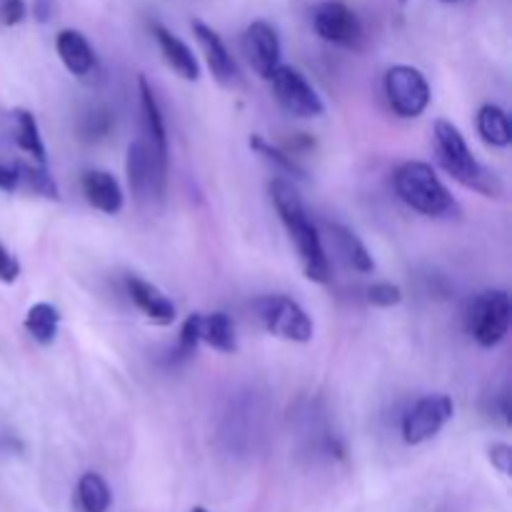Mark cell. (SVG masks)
I'll list each match as a JSON object with an SVG mask.
<instances>
[{
  "label": "cell",
  "instance_id": "cell-34",
  "mask_svg": "<svg viewBox=\"0 0 512 512\" xmlns=\"http://www.w3.org/2000/svg\"><path fill=\"white\" fill-rule=\"evenodd\" d=\"M190 512H208V510H205V508H193Z\"/></svg>",
  "mask_w": 512,
  "mask_h": 512
},
{
  "label": "cell",
  "instance_id": "cell-11",
  "mask_svg": "<svg viewBox=\"0 0 512 512\" xmlns=\"http://www.w3.org/2000/svg\"><path fill=\"white\" fill-rule=\"evenodd\" d=\"M243 45L255 73L268 80L273 75V70L280 65V55H283L278 30L270 23H265V20H255L245 30Z\"/></svg>",
  "mask_w": 512,
  "mask_h": 512
},
{
  "label": "cell",
  "instance_id": "cell-18",
  "mask_svg": "<svg viewBox=\"0 0 512 512\" xmlns=\"http://www.w3.org/2000/svg\"><path fill=\"white\" fill-rule=\"evenodd\" d=\"M328 230H330V238H333L335 243V250H338V255L350 265V268L358 270V273H370V270L375 268L373 255L368 253L363 240H360L353 230L338 223L328 225Z\"/></svg>",
  "mask_w": 512,
  "mask_h": 512
},
{
  "label": "cell",
  "instance_id": "cell-28",
  "mask_svg": "<svg viewBox=\"0 0 512 512\" xmlns=\"http://www.w3.org/2000/svg\"><path fill=\"white\" fill-rule=\"evenodd\" d=\"M403 300V290L393 283H375L368 288V303L378 305V308H393Z\"/></svg>",
  "mask_w": 512,
  "mask_h": 512
},
{
  "label": "cell",
  "instance_id": "cell-17",
  "mask_svg": "<svg viewBox=\"0 0 512 512\" xmlns=\"http://www.w3.org/2000/svg\"><path fill=\"white\" fill-rule=\"evenodd\" d=\"M55 50H58L60 60L73 75L83 78V75L93 73L95 50L90 48L88 38L80 30H60L58 38H55Z\"/></svg>",
  "mask_w": 512,
  "mask_h": 512
},
{
  "label": "cell",
  "instance_id": "cell-31",
  "mask_svg": "<svg viewBox=\"0 0 512 512\" xmlns=\"http://www.w3.org/2000/svg\"><path fill=\"white\" fill-rule=\"evenodd\" d=\"M28 8H25V0H3V20L5 25H18L25 18Z\"/></svg>",
  "mask_w": 512,
  "mask_h": 512
},
{
  "label": "cell",
  "instance_id": "cell-2",
  "mask_svg": "<svg viewBox=\"0 0 512 512\" xmlns=\"http://www.w3.org/2000/svg\"><path fill=\"white\" fill-rule=\"evenodd\" d=\"M435 153H438V163L443 165L445 173L458 180L460 185L485 195V198L503 195V183H500L498 175L473 158L463 133L448 120L435 123Z\"/></svg>",
  "mask_w": 512,
  "mask_h": 512
},
{
  "label": "cell",
  "instance_id": "cell-21",
  "mask_svg": "<svg viewBox=\"0 0 512 512\" xmlns=\"http://www.w3.org/2000/svg\"><path fill=\"white\" fill-rule=\"evenodd\" d=\"M478 133L493 148H505L512 140L510 118L500 105H483L478 110Z\"/></svg>",
  "mask_w": 512,
  "mask_h": 512
},
{
  "label": "cell",
  "instance_id": "cell-16",
  "mask_svg": "<svg viewBox=\"0 0 512 512\" xmlns=\"http://www.w3.org/2000/svg\"><path fill=\"white\" fill-rule=\"evenodd\" d=\"M153 35L160 45V53H163L165 63L175 70L183 80H198L200 78V65L198 58L193 55V50L178 38V35L170 33L165 25L153 23Z\"/></svg>",
  "mask_w": 512,
  "mask_h": 512
},
{
  "label": "cell",
  "instance_id": "cell-15",
  "mask_svg": "<svg viewBox=\"0 0 512 512\" xmlns=\"http://www.w3.org/2000/svg\"><path fill=\"white\" fill-rule=\"evenodd\" d=\"M80 185H83L85 200L100 213L115 215L123 210V190L108 170H88Z\"/></svg>",
  "mask_w": 512,
  "mask_h": 512
},
{
  "label": "cell",
  "instance_id": "cell-9",
  "mask_svg": "<svg viewBox=\"0 0 512 512\" xmlns=\"http://www.w3.org/2000/svg\"><path fill=\"white\" fill-rule=\"evenodd\" d=\"M453 400L448 395H425L403 418V440L408 445H420L438 435L443 425L453 418Z\"/></svg>",
  "mask_w": 512,
  "mask_h": 512
},
{
  "label": "cell",
  "instance_id": "cell-8",
  "mask_svg": "<svg viewBox=\"0 0 512 512\" xmlns=\"http://www.w3.org/2000/svg\"><path fill=\"white\" fill-rule=\"evenodd\" d=\"M125 173H128V185L138 200L153 198V195L165 193V175L168 168H163L155 155L153 145L148 138H138L128 145V158H125Z\"/></svg>",
  "mask_w": 512,
  "mask_h": 512
},
{
  "label": "cell",
  "instance_id": "cell-27",
  "mask_svg": "<svg viewBox=\"0 0 512 512\" xmlns=\"http://www.w3.org/2000/svg\"><path fill=\"white\" fill-rule=\"evenodd\" d=\"M110 125H113V115L108 110H90L88 115H83L80 135L85 140H100L110 133Z\"/></svg>",
  "mask_w": 512,
  "mask_h": 512
},
{
  "label": "cell",
  "instance_id": "cell-36",
  "mask_svg": "<svg viewBox=\"0 0 512 512\" xmlns=\"http://www.w3.org/2000/svg\"><path fill=\"white\" fill-rule=\"evenodd\" d=\"M400 3H408V0H400Z\"/></svg>",
  "mask_w": 512,
  "mask_h": 512
},
{
  "label": "cell",
  "instance_id": "cell-23",
  "mask_svg": "<svg viewBox=\"0 0 512 512\" xmlns=\"http://www.w3.org/2000/svg\"><path fill=\"white\" fill-rule=\"evenodd\" d=\"M78 503L85 512H108L113 495L98 473H85L78 483Z\"/></svg>",
  "mask_w": 512,
  "mask_h": 512
},
{
  "label": "cell",
  "instance_id": "cell-13",
  "mask_svg": "<svg viewBox=\"0 0 512 512\" xmlns=\"http://www.w3.org/2000/svg\"><path fill=\"white\" fill-rule=\"evenodd\" d=\"M125 288H128L130 300L138 305L145 313V318L153 320L155 325H170L175 320V305L168 295L160 293L153 283L138 278V275H128L125 278Z\"/></svg>",
  "mask_w": 512,
  "mask_h": 512
},
{
  "label": "cell",
  "instance_id": "cell-10",
  "mask_svg": "<svg viewBox=\"0 0 512 512\" xmlns=\"http://www.w3.org/2000/svg\"><path fill=\"white\" fill-rule=\"evenodd\" d=\"M313 28L323 40L343 48H358L363 43V23L343 3H320L313 10Z\"/></svg>",
  "mask_w": 512,
  "mask_h": 512
},
{
  "label": "cell",
  "instance_id": "cell-32",
  "mask_svg": "<svg viewBox=\"0 0 512 512\" xmlns=\"http://www.w3.org/2000/svg\"><path fill=\"white\" fill-rule=\"evenodd\" d=\"M18 185H20L18 170L8 168V165H0V190H5V193H13Z\"/></svg>",
  "mask_w": 512,
  "mask_h": 512
},
{
  "label": "cell",
  "instance_id": "cell-4",
  "mask_svg": "<svg viewBox=\"0 0 512 512\" xmlns=\"http://www.w3.org/2000/svg\"><path fill=\"white\" fill-rule=\"evenodd\" d=\"M510 318V295L505 290H485L468 303L465 325H468V333L473 335L475 343L483 345V348H495L508 335Z\"/></svg>",
  "mask_w": 512,
  "mask_h": 512
},
{
  "label": "cell",
  "instance_id": "cell-25",
  "mask_svg": "<svg viewBox=\"0 0 512 512\" xmlns=\"http://www.w3.org/2000/svg\"><path fill=\"white\" fill-rule=\"evenodd\" d=\"M250 148L258 150V153L263 155L268 163H273L275 168L283 170V173H288V175H293V178H305V175H308V173H305V168H300L298 160H295L293 155L283 153V150H278V148H273V145L265 143L260 135H250Z\"/></svg>",
  "mask_w": 512,
  "mask_h": 512
},
{
  "label": "cell",
  "instance_id": "cell-12",
  "mask_svg": "<svg viewBox=\"0 0 512 512\" xmlns=\"http://www.w3.org/2000/svg\"><path fill=\"white\" fill-rule=\"evenodd\" d=\"M193 33L198 38L200 48H203L205 60H208V68L213 73V78L218 80L220 85H235L240 78V70L235 58L230 55L228 45L223 43L218 33H215L210 25H205L203 20H193Z\"/></svg>",
  "mask_w": 512,
  "mask_h": 512
},
{
  "label": "cell",
  "instance_id": "cell-7",
  "mask_svg": "<svg viewBox=\"0 0 512 512\" xmlns=\"http://www.w3.org/2000/svg\"><path fill=\"white\" fill-rule=\"evenodd\" d=\"M268 80L273 83L278 103L295 118H318L325 113L323 100L300 70L290 68V65H278Z\"/></svg>",
  "mask_w": 512,
  "mask_h": 512
},
{
  "label": "cell",
  "instance_id": "cell-5",
  "mask_svg": "<svg viewBox=\"0 0 512 512\" xmlns=\"http://www.w3.org/2000/svg\"><path fill=\"white\" fill-rule=\"evenodd\" d=\"M253 308L268 333L278 335L283 340H293V343L313 340V320L295 300L285 298V295H265V298L255 300Z\"/></svg>",
  "mask_w": 512,
  "mask_h": 512
},
{
  "label": "cell",
  "instance_id": "cell-3",
  "mask_svg": "<svg viewBox=\"0 0 512 512\" xmlns=\"http://www.w3.org/2000/svg\"><path fill=\"white\" fill-rule=\"evenodd\" d=\"M395 193L408 208L428 218H445V215L458 213V203L438 178L433 165L420 163V160H410L395 170Z\"/></svg>",
  "mask_w": 512,
  "mask_h": 512
},
{
  "label": "cell",
  "instance_id": "cell-35",
  "mask_svg": "<svg viewBox=\"0 0 512 512\" xmlns=\"http://www.w3.org/2000/svg\"><path fill=\"white\" fill-rule=\"evenodd\" d=\"M443 3H458V0H443Z\"/></svg>",
  "mask_w": 512,
  "mask_h": 512
},
{
  "label": "cell",
  "instance_id": "cell-19",
  "mask_svg": "<svg viewBox=\"0 0 512 512\" xmlns=\"http://www.w3.org/2000/svg\"><path fill=\"white\" fill-rule=\"evenodd\" d=\"M200 343L210 345L218 353H235L238 338H235V325L228 313H200Z\"/></svg>",
  "mask_w": 512,
  "mask_h": 512
},
{
  "label": "cell",
  "instance_id": "cell-30",
  "mask_svg": "<svg viewBox=\"0 0 512 512\" xmlns=\"http://www.w3.org/2000/svg\"><path fill=\"white\" fill-rule=\"evenodd\" d=\"M488 455H490V463H493V468H498L503 475H510V470H512L510 445H505V443L493 445V448L488 450Z\"/></svg>",
  "mask_w": 512,
  "mask_h": 512
},
{
  "label": "cell",
  "instance_id": "cell-1",
  "mask_svg": "<svg viewBox=\"0 0 512 512\" xmlns=\"http://www.w3.org/2000/svg\"><path fill=\"white\" fill-rule=\"evenodd\" d=\"M270 195H273L275 210H278L280 220H283L285 230H288L290 240H293L295 250H298L305 278L313 280V283H328L330 263L328 255H325L323 240H320L318 228L310 220L303 198L295 190V185L285 178H275L270 183Z\"/></svg>",
  "mask_w": 512,
  "mask_h": 512
},
{
  "label": "cell",
  "instance_id": "cell-29",
  "mask_svg": "<svg viewBox=\"0 0 512 512\" xmlns=\"http://www.w3.org/2000/svg\"><path fill=\"white\" fill-rule=\"evenodd\" d=\"M20 278V263L15 255H10L8 248L0 245V283L13 285Z\"/></svg>",
  "mask_w": 512,
  "mask_h": 512
},
{
  "label": "cell",
  "instance_id": "cell-26",
  "mask_svg": "<svg viewBox=\"0 0 512 512\" xmlns=\"http://www.w3.org/2000/svg\"><path fill=\"white\" fill-rule=\"evenodd\" d=\"M200 345V313H193L183 323V330H180L178 345H175V358L173 360H188L193 358L195 350Z\"/></svg>",
  "mask_w": 512,
  "mask_h": 512
},
{
  "label": "cell",
  "instance_id": "cell-6",
  "mask_svg": "<svg viewBox=\"0 0 512 512\" xmlns=\"http://www.w3.org/2000/svg\"><path fill=\"white\" fill-rule=\"evenodd\" d=\"M385 95L400 118H420L430 105V85L413 65H393L385 73Z\"/></svg>",
  "mask_w": 512,
  "mask_h": 512
},
{
  "label": "cell",
  "instance_id": "cell-20",
  "mask_svg": "<svg viewBox=\"0 0 512 512\" xmlns=\"http://www.w3.org/2000/svg\"><path fill=\"white\" fill-rule=\"evenodd\" d=\"M13 120H15V143H18L20 150L35 158V163L45 165V145H43V135H40L38 120L30 110L18 108L13 110Z\"/></svg>",
  "mask_w": 512,
  "mask_h": 512
},
{
  "label": "cell",
  "instance_id": "cell-33",
  "mask_svg": "<svg viewBox=\"0 0 512 512\" xmlns=\"http://www.w3.org/2000/svg\"><path fill=\"white\" fill-rule=\"evenodd\" d=\"M33 15L40 23H48L53 15V0H33Z\"/></svg>",
  "mask_w": 512,
  "mask_h": 512
},
{
  "label": "cell",
  "instance_id": "cell-14",
  "mask_svg": "<svg viewBox=\"0 0 512 512\" xmlns=\"http://www.w3.org/2000/svg\"><path fill=\"white\" fill-rule=\"evenodd\" d=\"M138 88H140V108H143L145 135H148V143L153 145L160 165H163V168H168V133H165L163 110H160V103H158V98H155L153 85L148 83V78H145V75H140L138 78Z\"/></svg>",
  "mask_w": 512,
  "mask_h": 512
},
{
  "label": "cell",
  "instance_id": "cell-24",
  "mask_svg": "<svg viewBox=\"0 0 512 512\" xmlns=\"http://www.w3.org/2000/svg\"><path fill=\"white\" fill-rule=\"evenodd\" d=\"M15 170H18L20 185H25L28 190H33V193L43 195V198H48V200H58L60 198L58 185H55L53 175H48L45 165L18 163V165H15Z\"/></svg>",
  "mask_w": 512,
  "mask_h": 512
},
{
  "label": "cell",
  "instance_id": "cell-22",
  "mask_svg": "<svg viewBox=\"0 0 512 512\" xmlns=\"http://www.w3.org/2000/svg\"><path fill=\"white\" fill-rule=\"evenodd\" d=\"M60 313L50 303H35L25 315V330L38 345H50L58 335Z\"/></svg>",
  "mask_w": 512,
  "mask_h": 512
}]
</instances>
